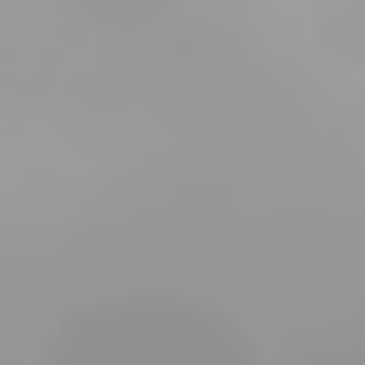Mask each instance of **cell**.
Instances as JSON below:
<instances>
[{
    "mask_svg": "<svg viewBox=\"0 0 365 365\" xmlns=\"http://www.w3.org/2000/svg\"><path fill=\"white\" fill-rule=\"evenodd\" d=\"M34 365H264V331L212 289L136 280L68 306L43 331Z\"/></svg>",
    "mask_w": 365,
    "mask_h": 365,
    "instance_id": "obj_1",
    "label": "cell"
},
{
    "mask_svg": "<svg viewBox=\"0 0 365 365\" xmlns=\"http://www.w3.org/2000/svg\"><path fill=\"white\" fill-rule=\"evenodd\" d=\"M357 9L365 0H314V9H306V34H314V43H323V60H331V68H357Z\"/></svg>",
    "mask_w": 365,
    "mask_h": 365,
    "instance_id": "obj_2",
    "label": "cell"
}]
</instances>
